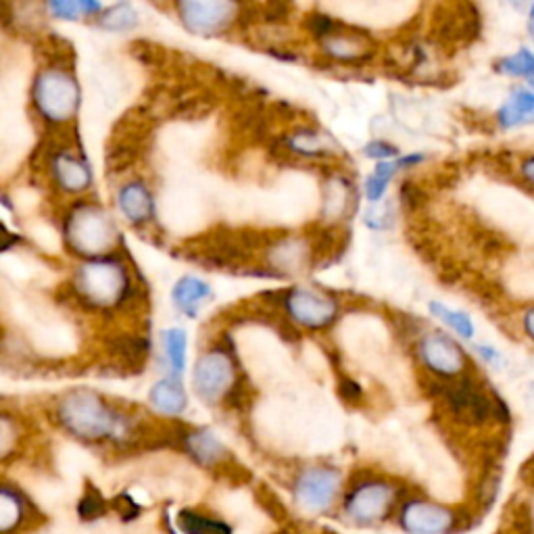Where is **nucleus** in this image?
Listing matches in <instances>:
<instances>
[{
    "instance_id": "16",
    "label": "nucleus",
    "mask_w": 534,
    "mask_h": 534,
    "mask_svg": "<svg viewBox=\"0 0 534 534\" xmlns=\"http://www.w3.org/2000/svg\"><path fill=\"white\" fill-rule=\"evenodd\" d=\"M267 261L278 272L297 274L303 272L305 265L309 263V247L305 245L303 238L286 236L280 238L276 245L267 251Z\"/></svg>"
},
{
    "instance_id": "34",
    "label": "nucleus",
    "mask_w": 534,
    "mask_h": 534,
    "mask_svg": "<svg viewBox=\"0 0 534 534\" xmlns=\"http://www.w3.org/2000/svg\"><path fill=\"white\" fill-rule=\"evenodd\" d=\"M366 155L372 157V159H388V157H393L397 155L395 147H391V144H386V142H372L366 147Z\"/></svg>"
},
{
    "instance_id": "10",
    "label": "nucleus",
    "mask_w": 534,
    "mask_h": 534,
    "mask_svg": "<svg viewBox=\"0 0 534 534\" xmlns=\"http://www.w3.org/2000/svg\"><path fill=\"white\" fill-rule=\"evenodd\" d=\"M443 397L453 411V416L466 424H484L503 411L501 401H491L480 393L470 378L443 386Z\"/></svg>"
},
{
    "instance_id": "27",
    "label": "nucleus",
    "mask_w": 534,
    "mask_h": 534,
    "mask_svg": "<svg viewBox=\"0 0 534 534\" xmlns=\"http://www.w3.org/2000/svg\"><path fill=\"white\" fill-rule=\"evenodd\" d=\"M103 9H105L103 5L90 3V0H80V3H74V0H61V3L48 5V11H51L57 19H67V21L99 17Z\"/></svg>"
},
{
    "instance_id": "23",
    "label": "nucleus",
    "mask_w": 534,
    "mask_h": 534,
    "mask_svg": "<svg viewBox=\"0 0 534 534\" xmlns=\"http://www.w3.org/2000/svg\"><path fill=\"white\" fill-rule=\"evenodd\" d=\"M178 524L184 534H232V528L226 522L199 512H192V509L180 512Z\"/></svg>"
},
{
    "instance_id": "5",
    "label": "nucleus",
    "mask_w": 534,
    "mask_h": 534,
    "mask_svg": "<svg viewBox=\"0 0 534 534\" xmlns=\"http://www.w3.org/2000/svg\"><path fill=\"white\" fill-rule=\"evenodd\" d=\"M401 499L399 487L386 478H363L343 497V512L355 526H376L393 516Z\"/></svg>"
},
{
    "instance_id": "31",
    "label": "nucleus",
    "mask_w": 534,
    "mask_h": 534,
    "mask_svg": "<svg viewBox=\"0 0 534 534\" xmlns=\"http://www.w3.org/2000/svg\"><path fill=\"white\" fill-rule=\"evenodd\" d=\"M499 69L503 71V74L532 80V78H534V55H532L530 51H526V48H522V51H518L516 55L507 57V59L499 65Z\"/></svg>"
},
{
    "instance_id": "8",
    "label": "nucleus",
    "mask_w": 534,
    "mask_h": 534,
    "mask_svg": "<svg viewBox=\"0 0 534 534\" xmlns=\"http://www.w3.org/2000/svg\"><path fill=\"white\" fill-rule=\"evenodd\" d=\"M343 487V474L336 468L313 466L303 470L293 484L297 505L309 514H324L336 503Z\"/></svg>"
},
{
    "instance_id": "2",
    "label": "nucleus",
    "mask_w": 534,
    "mask_h": 534,
    "mask_svg": "<svg viewBox=\"0 0 534 534\" xmlns=\"http://www.w3.org/2000/svg\"><path fill=\"white\" fill-rule=\"evenodd\" d=\"M78 299L96 311L124 307L134 295V278L130 267L115 255L88 259L71 280Z\"/></svg>"
},
{
    "instance_id": "12",
    "label": "nucleus",
    "mask_w": 534,
    "mask_h": 534,
    "mask_svg": "<svg viewBox=\"0 0 534 534\" xmlns=\"http://www.w3.org/2000/svg\"><path fill=\"white\" fill-rule=\"evenodd\" d=\"M418 355L432 374L443 378H453L466 368L464 351H461L445 334L424 336L418 345Z\"/></svg>"
},
{
    "instance_id": "21",
    "label": "nucleus",
    "mask_w": 534,
    "mask_h": 534,
    "mask_svg": "<svg viewBox=\"0 0 534 534\" xmlns=\"http://www.w3.org/2000/svg\"><path fill=\"white\" fill-rule=\"evenodd\" d=\"M288 149L303 157H328L336 153V144L322 132L299 130L288 138Z\"/></svg>"
},
{
    "instance_id": "22",
    "label": "nucleus",
    "mask_w": 534,
    "mask_h": 534,
    "mask_svg": "<svg viewBox=\"0 0 534 534\" xmlns=\"http://www.w3.org/2000/svg\"><path fill=\"white\" fill-rule=\"evenodd\" d=\"M96 23H99V28L107 30V32H132L138 28L140 17L138 11L128 5V3H121V5H113L101 11V15L96 17Z\"/></svg>"
},
{
    "instance_id": "19",
    "label": "nucleus",
    "mask_w": 534,
    "mask_h": 534,
    "mask_svg": "<svg viewBox=\"0 0 534 534\" xmlns=\"http://www.w3.org/2000/svg\"><path fill=\"white\" fill-rule=\"evenodd\" d=\"M149 403L163 416H180L188 405V397L180 380L169 376L151 386Z\"/></svg>"
},
{
    "instance_id": "41",
    "label": "nucleus",
    "mask_w": 534,
    "mask_h": 534,
    "mask_svg": "<svg viewBox=\"0 0 534 534\" xmlns=\"http://www.w3.org/2000/svg\"><path fill=\"white\" fill-rule=\"evenodd\" d=\"M532 472H534V461H532Z\"/></svg>"
},
{
    "instance_id": "36",
    "label": "nucleus",
    "mask_w": 534,
    "mask_h": 534,
    "mask_svg": "<svg viewBox=\"0 0 534 534\" xmlns=\"http://www.w3.org/2000/svg\"><path fill=\"white\" fill-rule=\"evenodd\" d=\"M524 330H526V334L534 341V307L524 313Z\"/></svg>"
},
{
    "instance_id": "38",
    "label": "nucleus",
    "mask_w": 534,
    "mask_h": 534,
    "mask_svg": "<svg viewBox=\"0 0 534 534\" xmlns=\"http://www.w3.org/2000/svg\"><path fill=\"white\" fill-rule=\"evenodd\" d=\"M11 242H13L11 234L3 228V224H0V249H7L11 245Z\"/></svg>"
},
{
    "instance_id": "32",
    "label": "nucleus",
    "mask_w": 534,
    "mask_h": 534,
    "mask_svg": "<svg viewBox=\"0 0 534 534\" xmlns=\"http://www.w3.org/2000/svg\"><path fill=\"white\" fill-rule=\"evenodd\" d=\"M309 28L313 32L315 38H328L334 30H336V23L328 17V15H313L309 19Z\"/></svg>"
},
{
    "instance_id": "39",
    "label": "nucleus",
    "mask_w": 534,
    "mask_h": 534,
    "mask_svg": "<svg viewBox=\"0 0 534 534\" xmlns=\"http://www.w3.org/2000/svg\"><path fill=\"white\" fill-rule=\"evenodd\" d=\"M480 353L484 355V357H487L489 361H497L499 357H497V353L493 351V349H487V347H480Z\"/></svg>"
},
{
    "instance_id": "17",
    "label": "nucleus",
    "mask_w": 534,
    "mask_h": 534,
    "mask_svg": "<svg viewBox=\"0 0 534 534\" xmlns=\"http://www.w3.org/2000/svg\"><path fill=\"white\" fill-rule=\"evenodd\" d=\"M184 449L188 451V455L199 461L201 466H217L222 464V461H226L228 457V449L217 441V436L209 430H192V432H186L184 434Z\"/></svg>"
},
{
    "instance_id": "13",
    "label": "nucleus",
    "mask_w": 534,
    "mask_h": 534,
    "mask_svg": "<svg viewBox=\"0 0 534 534\" xmlns=\"http://www.w3.org/2000/svg\"><path fill=\"white\" fill-rule=\"evenodd\" d=\"M51 178L65 194H82L92 186V169L71 151H57L51 157Z\"/></svg>"
},
{
    "instance_id": "28",
    "label": "nucleus",
    "mask_w": 534,
    "mask_h": 534,
    "mask_svg": "<svg viewBox=\"0 0 534 534\" xmlns=\"http://www.w3.org/2000/svg\"><path fill=\"white\" fill-rule=\"evenodd\" d=\"M399 167H401L399 161L397 163H378L376 165L374 174L366 182V194H368V199L372 203H378L384 197V192L388 188V182L393 180V176L397 174Z\"/></svg>"
},
{
    "instance_id": "18",
    "label": "nucleus",
    "mask_w": 534,
    "mask_h": 534,
    "mask_svg": "<svg viewBox=\"0 0 534 534\" xmlns=\"http://www.w3.org/2000/svg\"><path fill=\"white\" fill-rule=\"evenodd\" d=\"M211 295V286L205 280L197 276H184L172 290V301L178 311L188 315V318H197V313L211 299Z\"/></svg>"
},
{
    "instance_id": "37",
    "label": "nucleus",
    "mask_w": 534,
    "mask_h": 534,
    "mask_svg": "<svg viewBox=\"0 0 534 534\" xmlns=\"http://www.w3.org/2000/svg\"><path fill=\"white\" fill-rule=\"evenodd\" d=\"M343 393H345L347 399H357L361 395V391L355 386V382H349V380L343 382Z\"/></svg>"
},
{
    "instance_id": "11",
    "label": "nucleus",
    "mask_w": 534,
    "mask_h": 534,
    "mask_svg": "<svg viewBox=\"0 0 534 534\" xmlns=\"http://www.w3.org/2000/svg\"><path fill=\"white\" fill-rule=\"evenodd\" d=\"M288 318L309 330H324L336 322L338 303L332 297L315 293V290L293 288L284 297Z\"/></svg>"
},
{
    "instance_id": "9",
    "label": "nucleus",
    "mask_w": 534,
    "mask_h": 534,
    "mask_svg": "<svg viewBox=\"0 0 534 534\" xmlns=\"http://www.w3.org/2000/svg\"><path fill=\"white\" fill-rule=\"evenodd\" d=\"M176 9L182 26L197 36H217L226 32L240 13V5L224 3V0H188Z\"/></svg>"
},
{
    "instance_id": "20",
    "label": "nucleus",
    "mask_w": 534,
    "mask_h": 534,
    "mask_svg": "<svg viewBox=\"0 0 534 534\" xmlns=\"http://www.w3.org/2000/svg\"><path fill=\"white\" fill-rule=\"evenodd\" d=\"M501 128H516L534 121V92L516 90L499 111Z\"/></svg>"
},
{
    "instance_id": "7",
    "label": "nucleus",
    "mask_w": 534,
    "mask_h": 534,
    "mask_svg": "<svg viewBox=\"0 0 534 534\" xmlns=\"http://www.w3.org/2000/svg\"><path fill=\"white\" fill-rule=\"evenodd\" d=\"M399 524L407 534H455L468 518L453 507L414 497L399 507Z\"/></svg>"
},
{
    "instance_id": "25",
    "label": "nucleus",
    "mask_w": 534,
    "mask_h": 534,
    "mask_svg": "<svg viewBox=\"0 0 534 534\" xmlns=\"http://www.w3.org/2000/svg\"><path fill=\"white\" fill-rule=\"evenodd\" d=\"M186 347H188V338L186 332L180 328H172L163 334V351L165 359L172 368V376H180L186 368Z\"/></svg>"
},
{
    "instance_id": "35",
    "label": "nucleus",
    "mask_w": 534,
    "mask_h": 534,
    "mask_svg": "<svg viewBox=\"0 0 534 534\" xmlns=\"http://www.w3.org/2000/svg\"><path fill=\"white\" fill-rule=\"evenodd\" d=\"M522 176H524V180H526L528 184L534 186V157H530V159H526V161L522 163Z\"/></svg>"
},
{
    "instance_id": "29",
    "label": "nucleus",
    "mask_w": 534,
    "mask_h": 534,
    "mask_svg": "<svg viewBox=\"0 0 534 534\" xmlns=\"http://www.w3.org/2000/svg\"><path fill=\"white\" fill-rule=\"evenodd\" d=\"M430 311L439 318L441 322H445L451 330H455L459 336L464 338H472L474 336V326H472V320L468 318L466 313L461 311H455V309H449L441 303H432L430 305Z\"/></svg>"
},
{
    "instance_id": "1",
    "label": "nucleus",
    "mask_w": 534,
    "mask_h": 534,
    "mask_svg": "<svg viewBox=\"0 0 534 534\" xmlns=\"http://www.w3.org/2000/svg\"><path fill=\"white\" fill-rule=\"evenodd\" d=\"M59 424L76 439L88 443L117 441L128 436L130 422L117 407L94 391H71L57 403Z\"/></svg>"
},
{
    "instance_id": "15",
    "label": "nucleus",
    "mask_w": 534,
    "mask_h": 534,
    "mask_svg": "<svg viewBox=\"0 0 534 534\" xmlns=\"http://www.w3.org/2000/svg\"><path fill=\"white\" fill-rule=\"evenodd\" d=\"M324 53L336 61H361L372 55L374 44L366 34L359 32H332L322 40Z\"/></svg>"
},
{
    "instance_id": "4",
    "label": "nucleus",
    "mask_w": 534,
    "mask_h": 534,
    "mask_svg": "<svg viewBox=\"0 0 534 534\" xmlns=\"http://www.w3.org/2000/svg\"><path fill=\"white\" fill-rule=\"evenodd\" d=\"M38 115L51 126H65L78 115L82 92L76 76L63 65L42 67L32 86Z\"/></svg>"
},
{
    "instance_id": "6",
    "label": "nucleus",
    "mask_w": 534,
    "mask_h": 534,
    "mask_svg": "<svg viewBox=\"0 0 534 534\" xmlns=\"http://www.w3.org/2000/svg\"><path fill=\"white\" fill-rule=\"evenodd\" d=\"M192 388L207 405L222 403L236 391V363L226 347L207 349L192 370Z\"/></svg>"
},
{
    "instance_id": "30",
    "label": "nucleus",
    "mask_w": 534,
    "mask_h": 534,
    "mask_svg": "<svg viewBox=\"0 0 534 534\" xmlns=\"http://www.w3.org/2000/svg\"><path fill=\"white\" fill-rule=\"evenodd\" d=\"M19 439H21V426L17 418L0 411V461H5L15 453Z\"/></svg>"
},
{
    "instance_id": "3",
    "label": "nucleus",
    "mask_w": 534,
    "mask_h": 534,
    "mask_svg": "<svg viewBox=\"0 0 534 534\" xmlns=\"http://www.w3.org/2000/svg\"><path fill=\"white\" fill-rule=\"evenodd\" d=\"M65 242L71 253L88 259L109 257L119 245L115 217L101 205L82 203L65 217Z\"/></svg>"
},
{
    "instance_id": "24",
    "label": "nucleus",
    "mask_w": 534,
    "mask_h": 534,
    "mask_svg": "<svg viewBox=\"0 0 534 534\" xmlns=\"http://www.w3.org/2000/svg\"><path fill=\"white\" fill-rule=\"evenodd\" d=\"M23 516H26V503L13 489H0V532L7 534L15 530Z\"/></svg>"
},
{
    "instance_id": "26",
    "label": "nucleus",
    "mask_w": 534,
    "mask_h": 534,
    "mask_svg": "<svg viewBox=\"0 0 534 534\" xmlns=\"http://www.w3.org/2000/svg\"><path fill=\"white\" fill-rule=\"evenodd\" d=\"M351 205V186L345 178H332L326 184V197H324V211L332 220H338L347 213Z\"/></svg>"
},
{
    "instance_id": "33",
    "label": "nucleus",
    "mask_w": 534,
    "mask_h": 534,
    "mask_svg": "<svg viewBox=\"0 0 534 534\" xmlns=\"http://www.w3.org/2000/svg\"><path fill=\"white\" fill-rule=\"evenodd\" d=\"M103 499L99 495H86V499L82 501V516L92 520L96 516L103 514Z\"/></svg>"
},
{
    "instance_id": "14",
    "label": "nucleus",
    "mask_w": 534,
    "mask_h": 534,
    "mask_svg": "<svg viewBox=\"0 0 534 534\" xmlns=\"http://www.w3.org/2000/svg\"><path fill=\"white\" fill-rule=\"evenodd\" d=\"M117 209L119 213L124 215V220L130 222L132 226H142V224H149L153 217H155V197L151 188L140 182V180H132L126 182L117 190V197H115Z\"/></svg>"
},
{
    "instance_id": "40",
    "label": "nucleus",
    "mask_w": 534,
    "mask_h": 534,
    "mask_svg": "<svg viewBox=\"0 0 534 534\" xmlns=\"http://www.w3.org/2000/svg\"><path fill=\"white\" fill-rule=\"evenodd\" d=\"M528 30H530V34L534 36V7H532V11H530V19H528Z\"/></svg>"
}]
</instances>
